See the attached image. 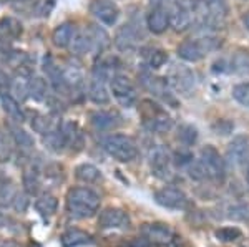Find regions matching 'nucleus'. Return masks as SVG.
<instances>
[{
  "instance_id": "obj_1",
  "label": "nucleus",
  "mask_w": 249,
  "mask_h": 247,
  "mask_svg": "<svg viewBox=\"0 0 249 247\" xmlns=\"http://www.w3.org/2000/svg\"><path fill=\"white\" fill-rule=\"evenodd\" d=\"M100 194L87 186L71 188L67 193L65 208L67 213L75 219H90L100 209Z\"/></svg>"
},
{
  "instance_id": "obj_2",
  "label": "nucleus",
  "mask_w": 249,
  "mask_h": 247,
  "mask_svg": "<svg viewBox=\"0 0 249 247\" xmlns=\"http://www.w3.org/2000/svg\"><path fill=\"white\" fill-rule=\"evenodd\" d=\"M138 111L143 126L151 133H166L171 130L173 119L160 103L153 99H142L138 103Z\"/></svg>"
},
{
  "instance_id": "obj_3",
  "label": "nucleus",
  "mask_w": 249,
  "mask_h": 247,
  "mask_svg": "<svg viewBox=\"0 0 249 247\" xmlns=\"http://www.w3.org/2000/svg\"><path fill=\"white\" fill-rule=\"evenodd\" d=\"M221 43H223L221 38L211 37V35L199 37V38H190L179 43L178 49H176V53L184 62L196 63V62H201L203 58H206L213 51L218 50Z\"/></svg>"
},
{
  "instance_id": "obj_4",
  "label": "nucleus",
  "mask_w": 249,
  "mask_h": 247,
  "mask_svg": "<svg viewBox=\"0 0 249 247\" xmlns=\"http://www.w3.org/2000/svg\"><path fill=\"white\" fill-rule=\"evenodd\" d=\"M103 149L120 163H131L138 158V146L135 139L126 134L111 133L102 139Z\"/></svg>"
},
{
  "instance_id": "obj_5",
  "label": "nucleus",
  "mask_w": 249,
  "mask_h": 247,
  "mask_svg": "<svg viewBox=\"0 0 249 247\" xmlns=\"http://www.w3.org/2000/svg\"><path fill=\"white\" fill-rule=\"evenodd\" d=\"M228 12H230V7L226 0H199L196 5V15L201 18V22L214 29L223 25L228 17Z\"/></svg>"
},
{
  "instance_id": "obj_6",
  "label": "nucleus",
  "mask_w": 249,
  "mask_h": 247,
  "mask_svg": "<svg viewBox=\"0 0 249 247\" xmlns=\"http://www.w3.org/2000/svg\"><path fill=\"white\" fill-rule=\"evenodd\" d=\"M199 163L203 166V171L208 179H213L216 182L224 181L226 178V161L221 158L219 151L214 146H204L199 153Z\"/></svg>"
},
{
  "instance_id": "obj_7",
  "label": "nucleus",
  "mask_w": 249,
  "mask_h": 247,
  "mask_svg": "<svg viewBox=\"0 0 249 247\" xmlns=\"http://www.w3.org/2000/svg\"><path fill=\"white\" fill-rule=\"evenodd\" d=\"M196 5L198 2L193 0H175L170 12V23L176 32H184L190 29L193 18L196 15Z\"/></svg>"
},
{
  "instance_id": "obj_8",
  "label": "nucleus",
  "mask_w": 249,
  "mask_h": 247,
  "mask_svg": "<svg viewBox=\"0 0 249 247\" xmlns=\"http://www.w3.org/2000/svg\"><path fill=\"white\" fill-rule=\"evenodd\" d=\"M110 91L113 93L116 101L124 108H133L138 103V91L135 83L124 75H115L110 80Z\"/></svg>"
},
{
  "instance_id": "obj_9",
  "label": "nucleus",
  "mask_w": 249,
  "mask_h": 247,
  "mask_svg": "<svg viewBox=\"0 0 249 247\" xmlns=\"http://www.w3.org/2000/svg\"><path fill=\"white\" fill-rule=\"evenodd\" d=\"M168 82H170V86L176 91V93L184 95V97L191 95L196 88L195 73H193L191 68H188V66H184V65L173 66Z\"/></svg>"
},
{
  "instance_id": "obj_10",
  "label": "nucleus",
  "mask_w": 249,
  "mask_h": 247,
  "mask_svg": "<svg viewBox=\"0 0 249 247\" xmlns=\"http://www.w3.org/2000/svg\"><path fill=\"white\" fill-rule=\"evenodd\" d=\"M88 10L100 23L113 27L120 18V7L115 0H90Z\"/></svg>"
},
{
  "instance_id": "obj_11",
  "label": "nucleus",
  "mask_w": 249,
  "mask_h": 247,
  "mask_svg": "<svg viewBox=\"0 0 249 247\" xmlns=\"http://www.w3.org/2000/svg\"><path fill=\"white\" fill-rule=\"evenodd\" d=\"M155 201L166 209H184L188 204V196L176 186H164L155 193Z\"/></svg>"
},
{
  "instance_id": "obj_12",
  "label": "nucleus",
  "mask_w": 249,
  "mask_h": 247,
  "mask_svg": "<svg viewBox=\"0 0 249 247\" xmlns=\"http://www.w3.org/2000/svg\"><path fill=\"white\" fill-rule=\"evenodd\" d=\"M226 161L231 166H248L249 165V136L239 134L232 138L226 149Z\"/></svg>"
},
{
  "instance_id": "obj_13",
  "label": "nucleus",
  "mask_w": 249,
  "mask_h": 247,
  "mask_svg": "<svg viewBox=\"0 0 249 247\" xmlns=\"http://www.w3.org/2000/svg\"><path fill=\"white\" fill-rule=\"evenodd\" d=\"M140 82H142V85L150 91V93H153L156 97L163 98L166 103L176 106L175 98H173V95L170 93V82H168L166 78L153 77L150 71H143V73H140Z\"/></svg>"
},
{
  "instance_id": "obj_14",
  "label": "nucleus",
  "mask_w": 249,
  "mask_h": 247,
  "mask_svg": "<svg viewBox=\"0 0 249 247\" xmlns=\"http://www.w3.org/2000/svg\"><path fill=\"white\" fill-rule=\"evenodd\" d=\"M130 224V216L120 208H107L98 216V226L102 229H128Z\"/></svg>"
},
{
  "instance_id": "obj_15",
  "label": "nucleus",
  "mask_w": 249,
  "mask_h": 247,
  "mask_svg": "<svg viewBox=\"0 0 249 247\" xmlns=\"http://www.w3.org/2000/svg\"><path fill=\"white\" fill-rule=\"evenodd\" d=\"M150 165H151V171H153V174L156 178L170 179L173 176L171 156L166 149L161 148V146H156V148L151 151Z\"/></svg>"
},
{
  "instance_id": "obj_16",
  "label": "nucleus",
  "mask_w": 249,
  "mask_h": 247,
  "mask_svg": "<svg viewBox=\"0 0 249 247\" xmlns=\"http://www.w3.org/2000/svg\"><path fill=\"white\" fill-rule=\"evenodd\" d=\"M142 234L146 241L153 242L156 246H170L175 241V234L161 222H153V224H144L142 228Z\"/></svg>"
},
{
  "instance_id": "obj_17",
  "label": "nucleus",
  "mask_w": 249,
  "mask_h": 247,
  "mask_svg": "<svg viewBox=\"0 0 249 247\" xmlns=\"http://www.w3.org/2000/svg\"><path fill=\"white\" fill-rule=\"evenodd\" d=\"M140 37H142V33H140L133 25L124 23V25L120 27L118 32H116L113 42L120 51H131L138 47Z\"/></svg>"
},
{
  "instance_id": "obj_18",
  "label": "nucleus",
  "mask_w": 249,
  "mask_h": 247,
  "mask_svg": "<svg viewBox=\"0 0 249 247\" xmlns=\"http://www.w3.org/2000/svg\"><path fill=\"white\" fill-rule=\"evenodd\" d=\"M62 78L71 97L82 93L83 88H85V75H83L82 68L77 65L62 66Z\"/></svg>"
},
{
  "instance_id": "obj_19",
  "label": "nucleus",
  "mask_w": 249,
  "mask_h": 247,
  "mask_svg": "<svg viewBox=\"0 0 249 247\" xmlns=\"http://www.w3.org/2000/svg\"><path fill=\"white\" fill-rule=\"evenodd\" d=\"M62 131L68 149L73 151V153L83 149V146H85V134H83V130L80 128L77 123L73 121L62 123Z\"/></svg>"
},
{
  "instance_id": "obj_20",
  "label": "nucleus",
  "mask_w": 249,
  "mask_h": 247,
  "mask_svg": "<svg viewBox=\"0 0 249 247\" xmlns=\"http://www.w3.org/2000/svg\"><path fill=\"white\" fill-rule=\"evenodd\" d=\"M146 25L150 32H153L156 35H161L168 30L170 23V12L164 9L163 5H155L153 9L150 10L146 17Z\"/></svg>"
},
{
  "instance_id": "obj_21",
  "label": "nucleus",
  "mask_w": 249,
  "mask_h": 247,
  "mask_svg": "<svg viewBox=\"0 0 249 247\" xmlns=\"http://www.w3.org/2000/svg\"><path fill=\"white\" fill-rule=\"evenodd\" d=\"M23 27L20 20L14 17H2L0 18V43L9 45V43L15 42L22 37Z\"/></svg>"
},
{
  "instance_id": "obj_22",
  "label": "nucleus",
  "mask_w": 249,
  "mask_h": 247,
  "mask_svg": "<svg viewBox=\"0 0 249 247\" xmlns=\"http://www.w3.org/2000/svg\"><path fill=\"white\" fill-rule=\"evenodd\" d=\"M120 119L122 118L118 116V113H115V111H111V110H96L90 115L91 125L98 131H110L116 128V126L122 123Z\"/></svg>"
},
{
  "instance_id": "obj_23",
  "label": "nucleus",
  "mask_w": 249,
  "mask_h": 247,
  "mask_svg": "<svg viewBox=\"0 0 249 247\" xmlns=\"http://www.w3.org/2000/svg\"><path fill=\"white\" fill-rule=\"evenodd\" d=\"M68 49H70V51L73 55H77V57H82V55H87V53H96L93 37L90 35L88 29L77 30V35L71 40Z\"/></svg>"
},
{
  "instance_id": "obj_24",
  "label": "nucleus",
  "mask_w": 249,
  "mask_h": 247,
  "mask_svg": "<svg viewBox=\"0 0 249 247\" xmlns=\"http://www.w3.org/2000/svg\"><path fill=\"white\" fill-rule=\"evenodd\" d=\"M77 35V27L71 22H63L57 25L52 32V43L57 49H68L71 43V40Z\"/></svg>"
},
{
  "instance_id": "obj_25",
  "label": "nucleus",
  "mask_w": 249,
  "mask_h": 247,
  "mask_svg": "<svg viewBox=\"0 0 249 247\" xmlns=\"http://www.w3.org/2000/svg\"><path fill=\"white\" fill-rule=\"evenodd\" d=\"M0 101H2V108L5 111V115L10 118L12 123H17V125H22L27 119L25 111L20 106V101L17 98H14L10 93L0 95Z\"/></svg>"
},
{
  "instance_id": "obj_26",
  "label": "nucleus",
  "mask_w": 249,
  "mask_h": 247,
  "mask_svg": "<svg viewBox=\"0 0 249 247\" xmlns=\"http://www.w3.org/2000/svg\"><path fill=\"white\" fill-rule=\"evenodd\" d=\"M88 98L95 103V105H108L110 103V91L107 88V82L102 78L91 77L88 83Z\"/></svg>"
},
{
  "instance_id": "obj_27",
  "label": "nucleus",
  "mask_w": 249,
  "mask_h": 247,
  "mask_svg": "<svg viewBox=\"0 0 249 247\" xmlns=\"http://www.w3.org/2000/svg\"><path fill=\"white\" fill-rule=\"evenodd\" d=\"M35 206V211L42 216L43 219H48L52 217L58 209V199L53 196L52 193H42L38 194L37 199L34 202Z\"/></svg>"
},
{
  "instance_id": "obj_28",
  "label": "nucleus",
  "mask_w": 249,
  "mask_h": 247,
  "mask_svg": "<svg viewBox=\"0 0 249 247\" xmlns=\"http://www.w3.org/2000/svg\"><path fill=\"white\" fill-rule=\"evenodd\" d=\"M22 184L27 194L30 196H38L40 188H42V174L35 166H29L25 168L22 174Z\"/></svg>"
},
{
  "instance_id": "obj_29",
  "label": "nucleus",
  "mask_w": 249,
  "mask_h": 247,
  "mask_svg": "<svg viewBox=\"0 0 249 247\" xmlns=\"http://www.w3.org/2000/svg\"><path fill=\"white\" fill-rule=\"evenodd\" d=\"M7 130H9L12 139H14L15 146H18L22 151L34 149V146H35L34 138L30 136V133H27L23 128H20V125H17V123H10V125L7 126Z\"/></svg>"
},
{
  "instance_id": "obj_30",
  "label": "nucleus",
  "mask_w": 249,
  "mask_h": 247,
  "mask_svg": "<svg viewBox=\"0 0 249 247\" xmlns=\"http://www.w3.org/2000/svg\"><path fill=\"white\" fill-rule=\"evenodd\" d=\"M50 97V85L42 77L32 75L29 78V98H34L35 101H47Z\"/></svg>"
},
{
  "instance_id": "obj_31",
  "label": "nucleus",
  "mask_w": 249,
  "mask_h": 247,
  "mask_svg": "<svg viewBox=\"0 0 249 247\" xmlns=\"http://www.w3.org/2000/svg\"><path fill=\"white\" fill-rule=\"evenodd\" d=\"M62 123L58 119H55L53 116H48V115H42V113H35L34 118L30 119V126L35 133L45 136L47 133H50L52 130H55L57 126H60Z\"/></svg>"
},
{
  "instance_id": "obj_32",
  "label": "nucleus",
  "mask_w": 249,
  "mask_h": 247,
  "mask_svg": "<svg viewBox=\"0 0 249 247\" xmlns=\"http://www.w3.org/2000/svg\"><path fill=\"white\" fill-rule=\"evenodd\" d=\"M60 242H62L63 247H80V246L90 244L91 236L82 229H68L62 234Z\"/></svg>"
},
{
  "instance_id": "obj_33",
  "label": "nucleus",
  "mask_w": 249,
  "mask_h": 247,
  "mask_svg": "<svg viewBox=\"0 0 249 247\" xmlns=\"http://www.w3.org/2000/svg\"><path fill=\"white\" fill-rule=\"evenodd\" d=\"M75 176H77L78 181L85 182V184H93V182L98 181L102 178V173L96 168L95 165H90V163H83V165L77 166L75 169Z\"/></svg>"
},
{
  "instance_id": "obj_34",
  "label": "nucleus",
  "mask_w": 249,
  "mask_h": 247,
  "mask_svg": "<svg viewBox=\"0 0 249 247\" xmlns=\"http://www.w3.org/2000/svg\"><path fill=\"white\" fill-rule=\"evenodd\" d=\"M43 143H45L47 148L50 151H53V153H60V151L65 149L67 145H65V138H63L62 125L57 126L55 130H52L50 133H47L45 136H43Z\"/></svg>"
},
{
  "instance_id": "obj_35",
  "label": "nucleus",
  "mask_w": 249,
  "mask_h": 247,
  "mask_svg": "<svg viewBox=\"0 0 249 247\" xmlns=\"http://www.w3.org/2000/svg\"><path fill=\"white\" fill-rule=\"evenodd\" d=\"M17 193L18 191L10 179H3V181H0V208H3V209L12 208Z\"/></svg>"
},
{
  "instance_id": "obj_36",
  "label": "nucleus",
  "mask_w": 249,
  "mask_h": 247,
  "mask_svg": "<svg viewBox=\"0 0 249 247\" xmlns=\"http://www.w3.org/2000/svg\"><path fill=\"white\" fill-rule=\"evenodd\" d=\"M144 62H146L148 68L158 70L168 62V53L161 49H148L144 51Z\"/></svg>"
},
{
  "instance_id": "obj_37",
  "label": "nucleus",
  "mask_w": 249,
  "mask_h": 247,
  "mask_svg": "<svg viewBox=\"0 0 249 247\" xmlns=\"http://www.w3.org/2000/svg\"><path fill=\"white\" fill-rule=\"evenodd\" d=\"M87 29H88V32H90L91 37H93L96 53H102V51L110 45V37H108V33L102 29V27L93 25V23H90Z\"/></svg>"
},
{
  "instance_id": "obj_38",
  "label": "nucleus",
  "mask_w": 249,
  "mask_h": 247,
  "mask_svg": "<svg viewBox=\"0 0 249 247\" xmlns=\"http://www.w3.org/2000/svg\"><path fill=\"white\" fill-rule=\"evenodd\" d=\"M12 154H14V139H12L10 133L0 130V165L9 163Z\"/></svg>"
},
{
  "instance_id": "obj_39",
  "label": "nucleus",
  "mask_w": 249,
  "mask_h": 247,
  "mask_svg": "<svg viewBox=\"0 0 249 247\" xmlns=\"http://www.w3.org/2000/svg\"><path fill=\"white\" fill-rule=\"evenodd\" d=\"M231 68L239 75H249V51L238 50L231 60Z\"/></svg>"
},
{
  "instance_id": "obj_40",
  "label": "nucleus",
  "mask_w": 249,
  "mask_h": 247,
  "mask_svg": "<svg viewBox=\"0 0 249 247\" xmlns=\"http://www.w3.org/2000/svg\"><path fill=\"white\" fill-rule=\"evenodd\" d=\"M231 95H232V98L239 103V105L249 108V82H243V83L234 85L231 90Z\"/></svg>"
},
{
  "instance_id": "obj_41",
  "label": "nucleus",
  "mask_w": 249,
  "mask_h": 247,
  "mask_svg": "<svg viewBox=\"0 0 249 247\" xmlns=\"http://www.w3.org/2000/svg\"><path fill=\"white\" fill-rule=\"evenodd\" d=\"M178 139L183 143L184 146H191L193 143L198 139V133H196V128H193L190 125H183L179 126L178 130Z\"/></svg>"
},
{
  "instance_id": "obj_42",
  "label": "nucleus",
  "mask_w": 249,
  "mask_h": 247,
  "mask_svg": "<svg viewBox=\"0 0 249 247\" xmlns=\"http://www.w3.org/2000/svg\"><path fill=\"white\" fill-rule=\"evenodd\" d=\"M214 236L221 242H232L241 237V231L238 228H219L214 232Z\"/></svg>"
},
{
  "instance_id": "obj_43",
  "label": "nucleus",
  "mask_w": 249,
  "mask_h": 247,
  "mask_svg": "<svg viewBox=\"0 0 249 247\" xmlns=\"http://www.w3.org/2000/svg\"><path fill=\"white\" fill-rule=\"evenodd\" d=\"M228 216L234 221H249V204H234L228 211Z\"/></svg>"
},
{
  "instance_id": "obj_44",
  "label": "nucleus",
  "mask_w": 249,
  "mask_h": 247,
  "mask_svg": "<svg viewBox=\"0 0 249 247\" xmlns=\"http://www.w3.org/2000/svg\"><path fill=\"white\" fill-rule=\"evenodd\" d=\"M30 194H27L25 191L23 193H17V196H15L14 199V204H12V208L15 209V213H18V214H22V213H25L27 209H29V206H30Z\"/></svg>"
},
{
  "instance_id": "obj_45",
  "label": "nucleus",
  "mask_w": 249,
  "mask_h": 247,
  "mask_svg": "<svg viewBox=\"0 0 249 247\" xmlns=\"http://www.w3.org/2000/svg\"><path fill=\"white\" fill-rule=\"evenodd\" d=\"M12 82H14V80H12L3 70H0V95L9 93L12 88Z\"/></svg>"
},
{
  "instance_id": "obj_46",
  "label": "nucleus",
  "mask_w": 249,
  "mask_h": 247,
  "mask_svg": "<svg viewBox=\"0 0 249 247\" xmlns=\"http://www.w3.org/2000/svg\"><path fill=\"white\" fill-rule=\"evenodd\" d=\"M0 247H20L15 241H0Z\"/></svg>"
},
{
  "instance_id": "obj_47",
  "label": "nucleus",
  "mask_w": 249,
  "mask_h": 247,
  "mask_svg": "<svg viewBox=\"0 0 249 247\" xmlns=\"http://www.w3.org/2000/svg\"><path fill=\"white\" fill-rule=\"evenodd\" d=\"M241 20H243L244 27H246V30L249 32V12H246V14L243 15V18H241Z\"/></svg>"
},
{
  "instance_id": "obj_48",
  "label": "nucleus",
  "mask_w": 249,
  "mask_h": 247,
  "mask_svg": "<svg viewBox=\"0 0 249 247\" xmlns=\"http://www.w3.org/2000/svg\"><path fill=\"white\" fill-rule=\"evenodd\" d=\"M5 222H7V219H5V216H3L2 213H0V228H3L5 226Z\"/></svg>"
},
{
  "instance_id": "obj_49",
  "label": "nucleus",
  "mask_w": 249,
  "mask_h": 247,
  "mask_svg": "<svg viewBox=\"0 0 249 247\" xmlns=\"http://www.w3.org/2000/svg\"><path fill=\"white\" fill-rule=\"evenodd\" d=\"M246 179H248V184H249V165H248V168H246Z\"/></svg>"
},
{
  "instance_id": "obj_50",
  "label": "nucleus",
  "mask_w": 249,
  "mask_h": 247,
  "mask_svg": "<svg viewBox=\"0 0 249 247\" xmlns=\"http://www.w3.org/2000/svg\"><path fill=\"white\" fill-rule=\"evenodd\" d=\"M5 2H27V0H5Z\"/></svg>"
},
{
  "instance_id": "obj_51",
  "label": "nucleus",
  "mask_w": 249,
  "mask_h": 247,
  "mask_svg": "<svg viewBox=\"0 0 249 247\" xmlns=\"http://www.w3.org/2000/svg\"><path fill=\"white\" fill-rule=\"evenodd\" d=\"M30 247H42V246H40V244H35V242H34V244H32Z\"/></svg>"
}]
</instances>
